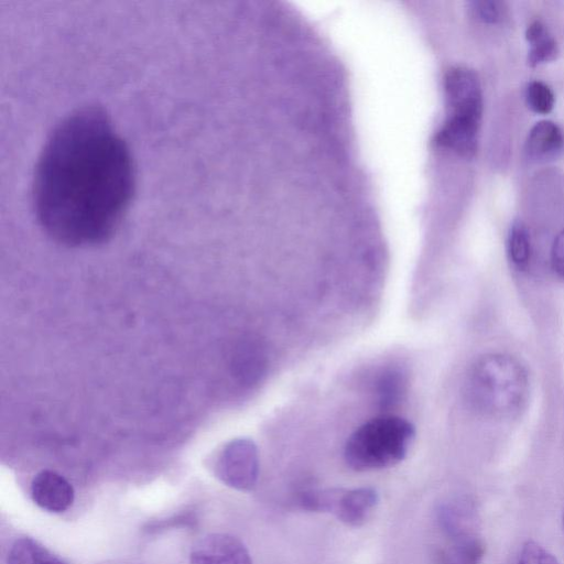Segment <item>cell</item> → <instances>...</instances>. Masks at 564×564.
I'll list each match as a JSON object with an SVG mask.
<instances>
[{
    "label": "cell",
    "instance_id": "6da1fadb",
    "mask_svg": "<svg viewBox=\"0 0 564 564\" xmlns=\"http://www.w3.org/2000/svg\"><path fill=\"white\" fill-rule=\"evenodd\" d=\"M134 191L129 149L106 113L78 109L56 126L37 161L33 199L39 223L68 246L107 240Z\"/></svg>",
    "mask_w": 564,
    "mask_h": 564
},
{
    "label": "cell",
    "instance_id": "7a4b0ae2",
    "mask_svg": "<svg viewBox=\"0 0 564 564\" xmlns=\"http://www.w3.org/2000/svg\"><path fill=\"white\" fill-rule=\"evenodd\" d=\"M529 378L524 367L512 356L487 354L470 367L465 394L469 404L490 417H508L524 405Z\"/></svg>",
    "mask_w": 564,
    "mask_h": 564
},
{
    "label": "cell",
    "instance_id": "3957f363",
    "mask_svg": "<svg viewBox=\"0 0 564 564\" xmlns=\"http://www.w3.org/2000/svg\"><path fill=\"white\" fill-rule=\"evenodd\" d=\"M447 107L446 119L435 142L464 158L477 151L482 115V91L477 74L464 66H455L444 77Z\"/></svg>",
    "mask_w": 564,
    "mask_h": 564
},
{
    "label": "cell",
    "instance_id": "277c9868",
    "mask_svg": "<svg viewBox=\"0 0 564 564\" xmlns=\"http://www.w3.org/2000/svg\"><path fill=\"white\" fill-rule=\"evenodd\" d=\"M415 436L414 426L394 414H381L356 429L348 437L344 458L354 470L388 468L403 460Z\"/></svg>",
    "mask_w": 564,
    "mask_h": 564
},
{
    "label": "cell",
    "instance_id": "5b68a950",
    "mask_svg": "<svg viewBox=\"0 0 564 564\" xmlns=\"http://www.w3.org/2000/svg\"><path fill=\"white\" fill-rule=\"evenodd\" d=\"M218 478L227 486L249 491L258 481L259 459L254 444L248 440H236L221 452L216 466Z\"/></svg>",
    "mask_w": 564,
    "mask_h": 564
},
{
    "label": "cell",
    "instance_id": "8992f818",
    "mask_svg": "<svg viewBox=\"0 0 564 564\" xmlns=\"http://www.w3.org/2000/svg\"><path fill=\"white\" fill-rule=\"evenodd\" d=\"M189 564H252L245 544L226 533H213L195 543Z\"/></svg>",
    "mask_w": 564,
    "mask_h": 564
},
{
    "label": "cell",
    "instance_id": "52a82bcc",
    "mask_svg": "<svg viewBox=\"0 0 564 564\" xmlns=\"http://www.w3.org/2000/svg\"><path fill=\"white\" fill-rule=\"evenodd\" d=\"M31 497L46 511L63 512L73 505L74 488L62 475L42 470L31 482Z\"/></svg>",
    "mask_w": 564,
    "mask_h": 564
},
{
    "label": "cell",
    "instance_id": "ba28073f",
    "mask_svg": "<svg viewBox=\"0 0 564 564\" xmlns=\"http://www.w3.org/2000/svg\"><path fill=\"white\" fill-rule=\"evenodd\" d=\"M379 501L372 487L341 488L333 514L349 527L362 525Z\"/></svg>",
    "mask_w": 564,
    "mask_h": 564
},
{
    "label": "cell",
    "instance_id": "9c48e42d",
    "mask_svg": "<svg viewBox=\"0 0 564 564\" xmlns=\"http://www.w3.org/2000/svg\"><path fill=\"white\" fill-rule=\"evenodd\" d=\"M563 145L561 128L553 121L542 120L531 128L525 141V153L531 160H547L556 156Z\"/></svg>",
    "mask_w": 564,
    "mask_h": 564
},
{
    "label": "cell",
    "instance_id": "30bf717a",
    "mask_svg": "<svg viewBox=\"0 0 564 564\" xmlns=\"http://www.w3.org/2000/svg\"><path fill=\"white\" fill-rule=\"evenodd\" d=\"M408 388L406 375L399 368L383 370L375 384L376 402L380 410L387 412L400 405Z\"/></svg>",
    "mask_w": 564,
    "mask_h": 564
},
{
    "label": "cell",
    "instance_id": "8fae6325",
    "mask_svg": "<svg viewBox=\"0 0 564 564\" xmlns=\"http://www.w3.org/2000/svg\"><path fill=\"white\" fill-rule=\"evenodd\" d=\"M525 37L530 44L529 65L536 66L556 58L557 44L540 20H534L528 25Z\"/></svg>",
    "mask_w": 564,
    "mask_h": 564
},
{
    "label": "cell",
    "instance_id": "7c38bea8",
    "mask_svg": "<svg viewBox=\"0 0 564 564\" xmlns=\"http://www.w3.org/2000/svg\"><path fill=\"white\" fill-rule=\"evenodd\" d=\"M7 564H68L32 538L14 541L7 556Z\"/></svg>",
    "mask_w": 564,
    "mask_h": 564
},
{
    "label": "cell",
    "instance_id": "4fadbf2b",
    "mask_svg": "<svg viewBox=\"0 0 564 564\" xmlns=\"http://www.w3.org/2000/svg\"><path fill=\"white\" fill-rule=\"evenodd\" d=\"M268 358L261 343L251 340L241 345L238 357V376L247 383L257 382L265 373Z\"/></svg>",
    "mask_w": 564,
    "mask_h": 564
},
{
    "label": "cell",
    "instance_id": "5bb4252c",
    "mask_svg": "<svg viewBox=\"0 0 564 564\" xmlns=\"http://www.w3.org/2000/svg\"><path fill=\"white\" fill-rule=\"evenodd\" d=\"M485 547L475 535L453 540V544L435 554L437 564H480Z\"/></svg>",
    "mask_w": 564,
    "mask_h": 564
},
{
    "label": "cell",
    "instance_id": "9a60e30c",
    "mask_svg": "<svg viewBox=\"0 0 564 564\" xmlns=\"http://www.w3.org/2000/svg\"><path fill=\"white\" fill-rule=\"evenodd\" d=\"M508 256L518 270H525L531 259L530 235L525 225L516 220L510 227L508 236Z\"/></svg>",
    "mask_w": 564,
    "mask_h": 564
},
{
    "label": "cell",
    "instance_id": "2e32d148",
    "mask_svg": "<svg viewBox=\"0 0 564 564\" xmlns=\"http://www.w3.org/2000/svg\"><path fill=\"white\" fill-rule=\"evenodd\" d=\"M525 99L532 111L542 115L551 112L555 102L552 89L541 80H532L528 84Z\"/></svg>",
    "mask_w": 564,
    "mask_h": 564
},
{
    "label": "cell",
    "instance_id": "e0dca14e",
    "mask_svg": "<svg viewBox=\"0 0 564 564\" xmlns=\"http://www.w3.org/2000/svg\"><path fill=\"white\" fill-rule=\"evenodd\" d=\"M470 11L477 20L496 24L503 20L506 9L503 3L496 0H480L470 2Z\"/></svg>",
    "mask_w": 564,
    "mask_h": 564
},
{
    "label": "cell",
    "instance_id": "ac0fdd59",
    "mask_svg": "<svg viewBox=\"0 0 564 564\" xmlns=\"http://www.w3.org/2000/svg\"><path fill=\"white\" fill-rule=\"evenodd\" d=\"M517 564H558V562L539 543L529 540L522 545Z\"/></svg>",
    "mask_w": 564,
    "mask_h": 564
},
{
    "label": "cell",
    "instance_id": "d6986e66",
    "mask_svg": "<svg viewBox=\"0 0 564 564\" xmlns=\"http://www.w3.org/2000/svg\"><path fill=\"white\" fill-rule=\"evenodd\" d=\"M551 263L554 272L564 279V229L554 239L551 250Z\"/></svg>",
    "mask_w": 564,
    "mask_h": 564
},
{
    "label": "cell",
    "instance_id": "ffe728a7",
    "mask_svg": "<svg viewBox=\"0 0 564 564\" xmlns=\"http://www.w3.org/2000/svg\"><path fill=\"white\" fill-rule=\"evenodd\" d=\"M562 522H563V530H564V511H563Z\"/></svg>",
    "mask_w": 564,
    "mask_h": 564
}]
</instances>
